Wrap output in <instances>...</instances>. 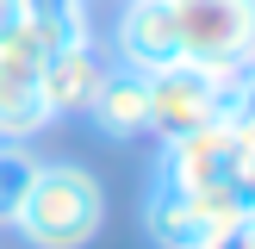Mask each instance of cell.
I'll return each mask as SVG.
<instances>
[{"label": "cell", "instance_id": "1", "mask_svg": "<svg viewBox=\"0 0 255 249\" xmlns=\"http://www.w3.org/2000/svg\"><path fill=\"white\" fill-rule=\"evenodd\" d=\"M25 249H87L106 231V187L81 162H37L31 193L12 218Z\"/></svg>", "mask_w": 255, "mask_h": 249}, {"label": "cell", "instance_id": "2", "mask_svg": "<svg viewBox=\"0 0 255 249\" xmlns=\"http://www.w3.org/2000/svg\"><path fill=\"white\" fill-rule=\"evenodd\" d=\"M174 31H181V62L224 81H243L255 69V0H168Z\"/></svg>", "mask_w": 255, "mask_h": 249}, {"label": "cell", "instance_id": "3", "mask_svg": "<svg viewBox=\"0 0 255 249\" xmlns=\"http://www.w3.org/2000/svg\"><path fill=\"white\" fill-rule=\"evenodd\" d=\"M243 218H249V206L231 187H218V193H187V187L156 181L143 193V231H149L156 249H206L218 231H231V224H243Z\"/></svg>", "mask_w": 255, "mask_h": 249}, {"label": "cell", "instance_id": "4", "mask_svg": "<svg viewBox=\"0 0 255 249\" xmlns=\"http://www.w3.org/2000/svg\"><path fill=\"white\" fill-rule=\"evenodd\" d=\"M231 94L237 81L224 75H206L193 62H174V69H156L149 75V131L168 143V137H187V131H206V124L231 119Z\"/></svg>", "mask_w": 255, "mask_h": 249}, {"label": "cell", "instance_id": "5", "mask_svg": "<svg viewBox=\"0 0 255 249\" xmlns=\"http://www.w3.org/2000/svg\"><path fill=\"white\" fill-rule=\"evenodd\" d=\"M37 75H44V50H37L31 37H25V25H19V31L0 44V137H6V143H25V137H37L50 124Z\"/></svg>", "mask_w": 255, "mask_h": 249}, {"label": "cell", "instance_id": "6", "mask_svg": "<svg viewBox=\"0 0 255 249\" xmlns=\"http://www.w3.org/2000/svg\"><path fill=\"white\" fill-rule=\"evenodd\" d=\"M112 50L125 69H174L181 62V31H174V6L168 0H125L119 25H112Z\"/></svg>", "mask_w": 255, "mask_h": 249}, {"label": "cell", "instance_id": "7", "mask_svg": "<svg viewBox=\"0 0 255 249\" xmlns=\"http://www.w3.org/2000/svg\"><path fill=\"white\" fill-rule=\"evenodd\" d=\"M87 119H94V131L112 137V143L143 137L149 131V75L143 69H125V62H106L94 100H87Z\"/></svg>", "mask_w": 255, "mask_h": 249}, {"label": "cell", "instance_id": "8", "mask_svg": "<svg viewBox=\"0 0 255 249\" xmlns=\"http://www.w3.org/2000/svg\"><path fill=\"white\" fill-rule=\"evenodd\" d=\"M100 75H106V62H100L94 44H75V50L44 56V75H37V87H44V112H50V119L87 112V100H94Z\"/></svg>", "mask_w": 255, "mask_h": 249}, {"label": "cell", "instance_id": "9", "mask_svg": "<svg viewBox=\"0 0 255 249\" xmlns=\"http://www.w3.org/2000/svg\"><path fill=\"white\" fill-rule=\"evenodd\" d=\"M25 37H31L44 56L75 44H94L87 31V0H25Z\"/></svg>", "mask_w": 255, "mask_h": 249}, {"label": "cell", "instance_id": "10", "mask_svg": "<svg viewBox=\"0 0 255 249\" xmlns=\"http://www.w3.org/2000/svg\"><path fill=\"white\" fill-rule=\"evenodd\" d=\"M31 174H37V156L25 143H0V231H12L25 193H31Z\"/></svg>", "mask_w": 255, "mask_h": 249}, {"label": "cell", "instance_id": "11", "mask_svg": "<svg viewBox=\"0 0 255 249\" xmlns=\"http://www.w3.org/2000/svg\"><path fill=\"white\" fill-rule=\"evenodd\" d=\"M231 124H237V131H243L249 143H255V69L243 75V81H237V94H231Z\"/></svg>", "mask_w": 255, "mask_h": 249}, {"label": "cell", "instance_id": "12", "mask_svg": "<svg viewBox=\"0 0 255 249\" xmlns=\"http://www.w3.org/2000/svg\"><path fill=\"white\" fill-rule=\"evenodd\" d=\"M206 249H255V218H243V224H231V231H218Z\"/></svg>", "mask_w": 255, "mask_h": 249}, {"label": "cell", "instance_id": "13", "mask_svg": "<svg viewBox=\"0 0 255 249\" xmlns=\"http://www.w3.org/2000/svg\"><path fill=\"white\" fill-rule=\"evenodd\" d=\"M19 25H25V0H0V44H6Z\"/></svg>", "mask_w": 255, "mask_h": 249}, {"label": "cell", "instance_id": "14", "mask_svg": "<svg viewBox=\"0 0 255 249\" xmlns=\"http://www.w3.org/2000/svg\"><path fill=\"white\" fill-rule=\"evenodd\" d=\"M0 143H6V137H0Z\"/></svg>", "mask_w": 255, "mask_h": 249}]
</instances>
